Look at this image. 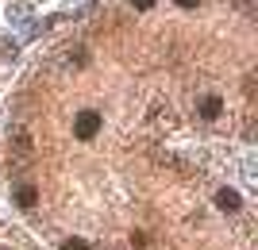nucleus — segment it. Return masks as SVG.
<instances>
[{
  "label": "nucleus",
  "instance_id": "2",
  "mask_svg": "<svg viewBox=\"0 0 258 250\" xmlns=\"http://www.w3.org/2000/svg\"><path fill=\"white\" fill-rule=\"evenodd\" d=\"M224 116V97H201V120H220Z\"/></svg>",
  "mask_w": 258,
  "mask_h": 250
},
{
  "label": "nucleus",
  "instance_id": "1",
  "mask_svg": "<svg viewBox=\"0 0 258 250\" xmlns=\"http://www.w3.org/2000/svg\"><path fill=\"white\" fill-rule=\"evenodd\" d=\"M100 131V116L97 112H77V120H74V135L77 139H93Z\"/></svg>",
  "mask_w": 258,
  "mask_h": 250
},
{
  "label": "nucleus",
  "instance_id": "3",
  "mask_svg": "<svg viewBox=\"0 0 258 250\" xmlns=\"http://www.w3.org/2000/svg\"><path fill=\"white\" fill-rule=\"evenodd\" d=\"M216 204L224 208V212H239V204H243V200H239L235 189H220V193H216Z\"/></svg>",
  "mask_w": 258,
  "mask_h": 250
},
{
  "label": "nucleus",
  "instance_id": "5",
  "mask_svg": "<svg viewBox=\"0 0 258 250\" xmlns=\"http://www.w3.org/2000/svg\"><path fill=\"white\" fill-rule=\"evenodd\" d=\"M62 250H89V242H85V239H66Z\"/></svg>",
  "mask_w": 258,
  "mask_h": 250
},
{
  "label": "nucleus",
  "instance_id": "4",
  "mask_svg": "<svg viewBox=\"0 0 258 250\" xmlns=\"http://www.w3.org/2000/svg\"><path fill=\"white\" fill-rule=\"evenodd\" d=\"M16 204H20V208H35V204H39V189H35V185H20V189H16Z\"/></svg>",
  "mask_w": 258,
  "mask_h": 250
},
{
  "label": "nucleus",
  "instance_id": "7",
  "mask_svg": "<svg viewBox=\"0 0 258 250\" xmlns=\"http://www.w3.org/2000/svg\"><path fill=\"white\" fill-rule=\"evenodd\" d=\"M173 4H181V8H197L201 0H173Z\"/></svg>",
  "mask_w": 258,
  "mask_h": 250
},
{
  "label": "nucleus",
  "instance_id": "6",
  "mask_svg": "<svg viewBox=\"0 0 258 250\" xmlns=\"http://www.w3.org/2000/svg\"><path fill=\"white\" fill-rule=\"evenodd\" d=\"M131 4H135V8H139V12H147V8H154V0H131Z\"/></svg>",
  "mask_w": 258,
  "mask_h": 250
}]
</instances>
